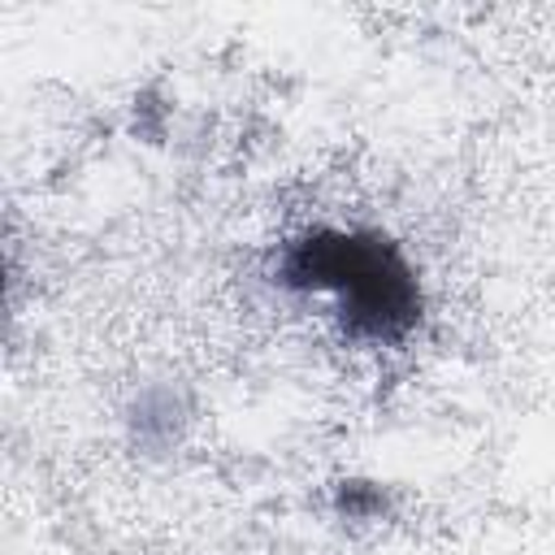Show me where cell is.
Wrapping results in <instances>:
<instances>
[{"mask_svg": "<svg viewBox=\"0 0 555 555\" xmlns=\"http://www.w3.org/2000/svg\"><path fill=\"white\" fill-rule=\"evenodd\" d=\"M282 273L291 286L325 291L356 338L395 343L421 317V286L395 243L364 230H312L291 243Z\"/></svg>", "mask_w": 555, "mask_h": 555, "instance_id": "6da1fadb", "label": "cell"}]
</instances>
